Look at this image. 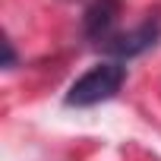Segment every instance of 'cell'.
<instances>
[{
	"label": "cell",
	"mask_w": 161,
	"mask_h": 161,
	"mask_svg": "<svg viewBox=\"0 0 161 161\" xmlns=\"http://www.w3.org/2000/svg\"><path fill=\"white\" fill-rule=\"evenodd\" d=\"M126 82V66L117 60H104L98 66H92L86 76H79L66 92V104L69 108H92L101 104L108 98H114L120 92V86Z\"/></svg>",
	"instance_id": "6da1fadb"
},
{
	"label": "cell",
	"mask_w": 161,
	"mask_h": 161,
	"mask_svg": "<svg viewBox=\"0 0 161 161\" xmlns=\"http://www.w3.org/2000/svg\"><path fill=\"white\" fill-rule=\"evenodd\" d=\"M158 38H161V22H158V19H145V22L136 25L133 32L108 38V41H104V51L114 54V57H120V60H130V57H139V54H145L148 47H155Z\"/></svg>",
	"instance_id": "7a4b0ae2"
},
{
	"label": "cell",
	"mask_w": 161,
	"mask_h": 161,
	"mask_svg": "<svg viewBox=\"0 0 161 161\" xmlns=\"http://www.w3.org/2000/svg\"><path fill=\"white\" fill-rule=\"evenodd\" d=\"M117 16H120V0H95V3H89V10L82 16V29L89 38L104 41L111 35V29L117 25Z\"/></svg>",
	"instance_id": "3957f363"
},
{
	"label": "cell",
	"mask_w": 161,
	"mask_h": 161,
	"mask_svg": "<svg viewBox=\"0 0 161 161\" xmlns=\"http://www.w3.org/2000/svg\"><path fill=\"white\" fill-rule=\"evenodd\" d=\"M3 51H7V63H3V66H13V63H16V54H13V44H10V41H3Z\"/></svg>",
	"instance_id": "277c9868"
}]
</instances>
